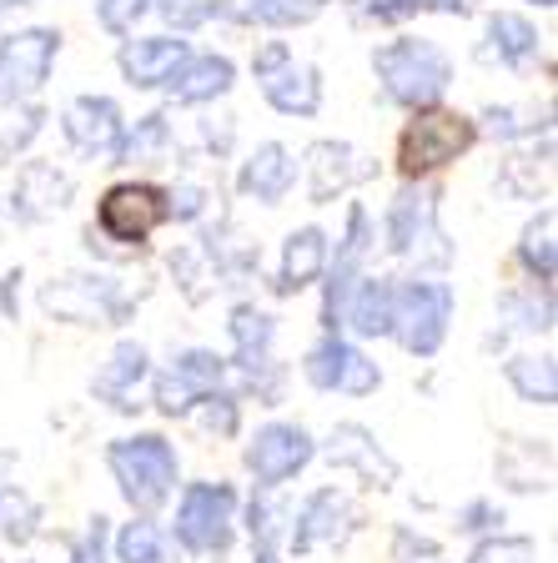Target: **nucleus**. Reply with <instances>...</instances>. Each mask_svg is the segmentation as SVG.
Returning <instances> with one entry per match:
<instances>
[{"mask_svg":"<svg viewBox=\"0 0 558 563\" xmlns=\"http://www.w3.org/2000/svg\"><path fill=\"white\" fill-rule=\"evenodd\" d=\"M372 66H378V81L397 106H418V111L438 101L453 81V66L433 41H393L372 56Z\"/></svg>","mask_w":558,"mask_h":563,"instance_id":"1","label":"nucleus"},{"mask_svg":"<svg viewBox=\"0 0 558 563\" xmlns=\"http://www.w3.org/2000/svg\"><path fill=\"white\" fill-rule=\"evenodd\" d=\"M106 457H111V473H117L131 508L152 514V508L166 504V493H172V483H176V453L166 438H156V433L121 438V443H111Z\"/></svg>","mask_w":558,"mask_h":563,"instance_id":"2","label":"nucleus"},{"mask_svg":"<svg viewBox=\"0 0 558 563\" xmlns=\"http://www.w3.org/2000/svg\"><path fill=\"white\" fill-rule=\"evenodd\" d=\"M468 146H473V126L463 117H453V111H418L407 121L403 141H397V166H403V176H423L458 162Z\"/></svg>","mask_w":558,"mask_h":563,"instance_id":"3","label":"nucleus"},{"mask_svg":"<svg viewBox=\"0 0 558 563\" xmlns=\"http://www.w3.org/2000/svg\"><path fill=\"white\" fill-rule=\"evenodd\" d=\"M448 312H453V292L442 282H407L403 292H393V332L413 357H433L448 338Z\"/></svg>","mask_w":558,"mask_h":563,"instance_id":"4","label":"nucleus"},{"mask_svg":"<svg viewBox=\"0 0 558 563\" xmlns=\"http://www.w3.org/2000/svg\"><path fill=\"white\" fill-rule=\"evenodd\" d=\"M237 493L227 483H192L176 508V543L192 553H221L232 543Z\"/></svg>","mask_w":558,"mask_h":563,"instance_id":"5","label":"nucleus"},{"mask_svg":"<svg viewBox=\"0 0 558 563\" xmlns=\"http://www.w3.org/2000/svg\"><path fill=\"white\" fill-rule=\"evenodd\" d=\"M61 35L35 25V31H21L11 41H0V101H25V96L41 91L51 60H56Z\"/></svg>","mask_w":558,"mask_h":563,"instance_id":"6","label":"nucleus"},{"mask_svg":"<svg viewBox=\"0 0 558 563\" xmlns=\"http://www.w3.org/2000/svg\"><path fill=\"white\" fill-rule=\"evenodd\" d=\"M307 463H313V438H307V428H297V422H267V428L247 443V468L256 473V483H267V488L287 483L292 473H303Z\"/></svg>","mask_w":558,"mask_h":563,"instance_id":"7","label":"nucleus"},{"mask_svg":"<svg viewBox=\"0 0 558 563\" xmlns=\"http://www.w3.org/2000/svg\"><path fill=\"white\" fill-rule=\"evenodd\" d=\"M166 217H172L166 191L136 187V181L111 187V191H106V201H101V232L117 236V242H146V236H152Z\"/></svg>","mask_w":558,"mask_h":563,"instance_id":"8","label":"nucleus"},{"mask_svg":"<svg viewBox=\"0 0 558 563\" xmlns=\"http://www.w3.org/2000/svg\"><path fill=\"white\" fill-rule=\"evenodd\" d=\"M307 377H313L317 387H327V393H352V398H362V393L378 387V363H368L352 342L322 338L307 352Z\"/></svg>","mask_w":558,"mask_h":563,"instance_id":"9","label":"nucleus"},{"mask_svg":"<svg viewBox=\"0 0 558 563\" xmlns=\"http://www.w3.org/2000/svg\"><path fill=\"white\" fill-rule=\"evenodd\" d=\"M221 377H227V363H221L217 352H186V357H176V367L156 383V402H162V412H192L201 398H211L221 387Z\"/></svg>","mask_w":558,"mask_h":563,"instance_id":"10","label":"nucleus"},{"mask_svg":"<svg viewBox=\"0 0 558 563\" xmlns=\"http://www.w3.org/2000/svg\"><path fill=\"white\" fill-rule=\"evenodd\" d=\"M66 136H70L76 152L117 162L121 156V111H117V101H106V96H76V101L66 106Z\"/></svg>","mask_w":558,"mask_h":563,"instance_id":"11","label":"nucleus"},{"mask_svg":"<svg viewBox=\"0 0 558 563\" xmlns=\"http://www.w3.org/2000/svg\"><path fill=\"white\" fill-rule=\"evenodd\" d=\"M362 257H368V211L352 207V211H348V242L338 246V262H332V282H327V307H322L327 328H338V322H342V307H348L352 287H358Z\"/></svg>","mask_w":558,"mask_h":563,"instance_id":"12","label":"nucleus"},{"mask_svg":"<svg viewBox=\"0 0 558 563\" xmlns=\"http://www.w3.org/2000/svg\"><path fill=\"white\" fill-rule=\"evenodd\" d=\"M262 91H267V101L277 106V111H287V117H313L317 106H322V86H317V70L313 66H297V60H277V66H267L262 76Z\"/></svg>","mask_w":558,"mask_h":563,"instance_id":"13","label":"nucleus"},{"mask_svg":"<svg viewBox=\"0 0 558 563\" xmlns=\"http://www.w3.org/2000/svg\"><path fill=\"white\" fill-rule=\"evenodd\" d=\"M186 60V41L172 35H146V41H127L121 46V70L131 86H162L172 81V70Z\"/></svg>","mask_w":558,"mask_h":563,"instance_id":"14","label":"nucleus"},{"mask_svg":"<svg viewBox=\"0 0 558 563\" xmlns=\"http://www.w3.org/2000/svg\"><path fill=\"white\" fill-rule=\"evenodd\" d=\"M348 528H352V504L342 498V493L322 488L317 498H307L303 518H297V528H292V549L307 553V549H317V543L342 539Z\"/></svg>","mask_w":558,"mask_h":563,"instance_id":"15","label":"nucleus"},{"mask_svg":"<svg viewBox=\"0 0 558 563\" xmlns=\"http://www.w3.org/2000/svg\"><path fill=\"white\" fill-rule=\"evenodd\" d=\"M418 242L442 246V232L433 227V191L407 187L403 197L393 201V211H387V246L403 257V252H418Z\"/></svg>","mask_w":558,"mask_h":563,"instance_id":"16","label":"nucleus"},{"mask_svg":"<svg viewBox=\"0 0 558 563\" xmlns=\"http://www.w3.org/2000/svg\"><path fill=\"white\" fill-rule=\"evenodd\" d=\"M172 96L186 106H197V101H217V96L232 91V60L227 56H186L182 66L172 70Z\"/></svg>","mask_w":558,"mask_h":563,"instance_id":"17","label":"nucleus"},{"mask_svg":"<svg viewBox=\"0 0 558 563\" xmlns=\"http://www.w3.org/2000/svg\"><path fill=\"white\" fill-rule=\"evenodd\" d=\"M292 176H297V162L287 156V146L267 141V146H256L252 162L242 166V191L256 201H277V197H287Z\"/></svg>","mask_w":558,"mask_h":563,"instance_id":"18","label":"nucleus"},{"mask_svg":"<svg viewBox=\"0 0 558 563\" xmlns=\"http://www.w3.org/2000/svg\"><path fill=\"white\" fill-rule=\"evenodd\" d=\"M327 262V236L317 227H303V232H292L287 246H282V277H277V292H303L313 287L317 272Z\"/></svg>","mask_w":558,"mask_h":563,"instance_id":"19","label":"nucleus"},{"mask_svg":"<svg viewBox=\"0 0 558 563\" xmlns=\"http://www.w3.org/2000/svg\"><path fill=\"white\" fill-rule=\"evenodd\" d=\"M393 292H397L393 282H362V287H352L342 317L362 338H383V332H393Z\"/></svg>","mask_w":558,"mask_h":563,"instance_id":"20","label":"nucleus"},{"mask_svg":"<svg viewBox=\"0 0 558 563\" xmlns=\"http://www.w3.org/2000/svg\"><path fill=\"white\" fill-rule=\"evenodd\" d=\"M538 51V31L524 21V15H493L489 21V46H483V60H499V66H524Z\"/></svg>","mask_w":558,"mask_h":563,"instance_id":"21","label":"nucleus"},{"mask_svg":"<svg viewBox=\"0 0 558 563\" xmlns=\"http://www.w3.org/2000/svg\"><path fill=\"white\" fill-rule=\"evenodd\" d=\"M232 338H237V363L247 367V377H256L267 367V347H272V317L256 307H237L232 312Z\"/></svg>","mask_w":558,"mask_h":563,"instance_id":"22","label":"nucleus"},{"mask_svg":"<svg viewBox=\"0 0 558 563\" xmlns=\"http://www.w3.org/2000/svg\"><path fill=\"white\" fill-rule=\"evenodd\" d=\"M327 453H332V463H352V468H362L368 478H383V483H393V478H397V468L387 463L383 453H378V443H372V438L362 433L358 422L338 428V433H332V448H327Z\"/></svg>","mask_w":558,"mask_h":563,"instance_id":"23","label":"nucleus"},{"mask_svg":"<svg viewBox=\"0 0 558 563\" xmlns=\"http://www.w3.org/2000/svg\"><path fill=\"white\" fill-rule=\"evenodd\" d=\"M352 146L342 141H317L307 152V166H313V201H332L342 187L352 181Z\"/></svg>","mask_w":558,"mask_h":563,"instance_id":"24","label":"nucleus"},{"mask_svg":"<svg viewBox=\"0 0 558 563\" xmlns=\"http://www.w3.org/2000/svg\"><path fill=\"white\" fill-rule=\"evenodd\" d=\"M141 377H146V347H141V342H121L117 357H111V367L96 377V393H101V398H111V408H121L127 387L141 383Z\"/></svg>","mask_w":558,"mask_h":563,"instance_id":"25","label":"nucleus"},{"mask_svg":"<svg viewBox=\"0 0 558 563\" xmlns=\"http://www.w3.org/2000/svg\"><path fill=\"white\" fill-rule=\"evenodd\" d=\"M508 383L518 387V398H524V402L548 408V402H554V393H558L554 357H513V363H508Z\"/></svg>","mask_w":558,"mask_h":563,"instance_id":"26","label":"nucleus"},{"mask_svg":"<svg viewBox=\"0 0 558 563\" xmlns=\"http://www.w3.org/2000/svg\"><path fill=\"white\" fill-rule=\"evenodd\" d=\"M117 553H121V563H166L162 528H156L152 518L127 523V528H121V539H117Z\"/></svg>","mask_w":558,"mask_h":563,"instance_id":"27","label":"nucleus"},{"mask_svg":"<svg viewBox=\"0 0 558 563\" xmlns=\"http://www.w3.org/2000/svg\"><path fill=\"white\" fill-rule=\"evenodd\" d=\"M554 211H544L538 222H528L524 232V267L534 272L538 282H554Z\"/></svg>","mask_w":558,"mask_h":563,"instance_id":"28","label":"nucleus"},{"mask_svg":"<svg viewBox=\"0 0 558 563\" xmlns=\"http://www.w3.org/2000/svg\"><path fill=\"white\" fill-rule=\"evenodd\" d=\"M247 5H252V15L262 25H303L322 11L327 0H247Z\"/></svg>","mask_w":558,"mask_h":563,"instance_id":"29","label":"nucleus"},{"mask_svg":"<svg viewBox=\"0 0 558 563\" xmlns=\"http://www.w3.org/2000/svg\"><path fill=\"white\" fill-rule=\"evenodd\" d=\"M468 563H534V539H489Z\"/></svg>","mask_w":558,"mask_h":563,"instance_id":"30","label":"nucleus"},{"mask_svg":"<svg viewBox=\"0 0 558 563\" xmlns=\"http://www.w3.org/2000/svg\"><path fill=\"white\" fill-rule=\"evenodd\" d=\"M146 5H152V0H101V25L106 31H117V35H127L131 25L146 15Z\"/></svg>","mask_w":558,"mask_h":563,"instance_id":"31","label":"nucleus"},{"mask_svg":"<svg viewBox=\"0 0 558 563\" xmlns=\"http://www.w3.org/2000/svg\"><path fill=\"white\" fill-rule=\"evenodd\" d=\"M428 0H352V11L368 21H407L413 11H423Z\"/></svg>","mask_w":558,"mask_h":563,"instance_id":"32","label":"nucleus"},{"mask_svg":"<svg viewBox=\"0 0 558 563\" xmlns=\"http://www.w3.org/2000/svg\"><path fill=\"white\" fill-rule=\"evenodd\" d=\"M162 141H166V121H162V117H146L136 136L121 141V156H117V162H127V156H146L152 146H162Z\"/></svg>","mask_w":558,"mask_h":563,"instance_id":"33","label":"nucleus"},{"mask_svg":"<svg viewBox=\"0 0 558 563\" xmlns=\"http://www.w3.org/2000/svg\"><path fill=\"white\" fill-rule=\"evenodd\" d=\"M70 563H106V518H91V528H86V539L76 543Z\"/></svg>","mask_w":558,"mask_h":563,"instance_id":"34","label":"nucleus"},{"mask_svg":"<svg viewBox=\"0 0 558 563\" xmlns=\"http://www.w3.org/2000/svg\"><path fill=\"white\" fill-rule=\"evenodd\" d=\"M201 402H211V408H207V422H211V428L232 433V428H237V402H232V398H217V393H211V398H201Z\"/></svg>","mask_w":558,"mask_h":563,"instance_id":"35","label":"nucleus"},{"mask_svg":"<svg viewBox=\"0 0 558 563\" xmlns=\"http://www.w3.org/2000/svg\"><path fill=\"white\" fill-rule=\"evenodd\" d=\"M413 549H418V553H438V549H433V539H413V533H397V553H413Z\"/></svg>","mask_w":558,"mask_h":563,"instance_id":"36","label":"nucleus"},{"mask_svg":"<svg viewBox=\"0 0 558 563\" xmlns=\"http://www.w3.org/2000/svg\"><path fill=\"white\" fill-rule=\"evenodd\" d=\"M463 518H468V528H483V518H493V514H489V504H473Z\"/></svg>","mask_w":558,"mask_h":563,"instance_id":"37","label":"nucleus"},{"mask_svg":"<svg viewBox=\"0 0 558 563\" xmlns=\"http://www.w3.org/2000/svg\"><path fill=\"white\" fill-rule=\"evenodd\" d=\"M433 5H442V11H463L468 0H433Z\"/></svg>","mask_w":558,"mask_h":563,"instance_id":"38","label":"nucleus"},{"mask_svg":"<svg viewBox=\"0 0 558 563\" xmlns=\"http://www.w3.org/2000/svg\"><path fill=\"white\" fill-rule=\"evenodd\" d=\"M15 5H25V0H0V15H6V11H15Z\"/></svg>","mask_w":558,"mask_h":563,"instance_id":"39","label":"nucleus"},{"mask_svg":"<svg viewBox=\"0 0 558 563\" xmlns=\"http://www.w3.org/2000/svg\"><path fill=\"white\" fill-rule=\"evenodd\" d=\"M256 563H272V559H256Z\"/></svg>","mask_w":558,"mask_h":563,"instance_id":"40","label":"nucleus"}]
</instances>
